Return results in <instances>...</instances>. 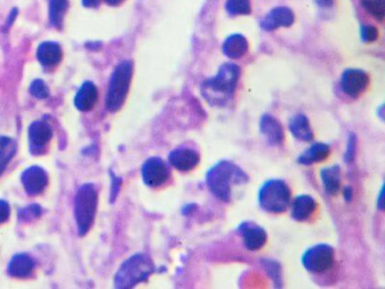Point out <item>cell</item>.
Here are the masks:
<instances>
[{
  "mask_svg": "<svg viewBox=\"0 0 385 289\" xmlns=\"http://www.w3.org/2000/svg\"><path fill=\"white\" fill-rule=\"evenodd\" d=\"M345 198H346L347 201L352 199V189H350V188H347V189L345 190Z\"/></svg>",
  "mask_w": 385,
  "mask_h": 289,
  "instance_id": "obj_39",
  "label": "cell"
},
{
  "mask_svg": "<svg viewBox=\"0 0 385 289\" xmlns=\"http://www.w3.org/2000/svg\"><path fill=\"white\" fill-rule=\"evenodd\" d=\"M206 181L208 188L215 197L218 198L219 200L228 203L232 199L234 186L247 183L249 176L241 167L232 162L223 161L208 171Z\"/></svg>",
  "mask_w": 385,
  "mask_h": 289,
  "instance_id": "obj_2",
  "label": "cell"
},
{
  "mask_svg": "<svg viewBox=\"0 0 385 289\" xmlns=\"http://www.w3.org/2000/svg\"><path fill=\"white\" fill-rule=\"evenodd\" d=\"M16 152V142L11 137L0 135V176L3 174L6 167L9 166Z\"/></svg>",
  "mask_w": 385,
  "mask_h": 289,
  "instance_id": "obj_25",
  "label": "cell"
},
{
  "mask_svg": "<svg viewBox=\"0 0 385 289\" xmlns=\"http://www.w3.org/2000/svg\"><path fill=\"white\" fill-rule=\"evenodd\" d=\"M106 5L111 6V7H116V6H119L120 4L123 3V0H104Z\"/></svg>",
  "mask_w": 385,
  "mask_h": 289,
  "instance_id": "obj_38",
  "label": "cell"
},
{
  "mask_svg": "<svg viewBox=\"0 0 385 289\" xmlns=\"http://www.w3.org/2000/svg\"><path fill=\"white\" fill-rule=\"evenodd\" d=\"M99 98L96 86L91 81H87L78 89L77 94L74 98L76 108L82 112L91 111L96 103Z\"/></svg>",
  "mask_w": 385,
  "mask_h": 289,
  "instance_id": "obj_16",
  "label": "cell"
},
{
  "mask_svg": "<svg viewBox=\"0 0 385 289\" xmlns=\"http://www.w3.org/2000/svg\"><path fill=\"white\" fill-rule=\"evenodd\" d=\"M264 269H266L267 273L272 277V280L274 281V284L277 285L278 283L281 281V270H280V266L276 261H272V260H264L262 262Z\"/></svg>",
  "mask_w": 385,
  "mask_h": 289,
  "instance_id": "obj_30",
  "label": "cell"
},
{
  "mask_svg": "<svg viewBox=\"0 0 385 289\" xmlns=\"http://www.w3.org/2000/svg\"><path fill=\"white\" fill-rule=\"evenodd\" d=\"M225 8L230 16L249 15L251 13V3L250 0H226Z\"/></svg>",
  "mask_w": 385,
  "mask_h": 289,
  "instance_id": "obj_26",
  "label": "cell"
},
{
  "mask_svg": "<svg viewBox=\"0 0 385 289\" xmlns=\"http://www.w3.org/2000/svg\"><path fill=\"white\" fill-rule=\"evenodd\" d=\"M22 183L26 193L38 196L45 189L48 184V176L45 171L39 166H30L22 174Z\"/></svg>",
  "mask_w": 385,
  "mask_h": 289,
  "instance_id": "obj_13",
  "label": "cell"
},
{
  "mask_svg": "<svg viewBox=\"0 0 385 289\" xmlns=\"http://www.w3.org/2000/svg\"><path fill=\"white\" fill-rule=\"evenodd\" d=\"M120 184H121V180L119 178H116V176L112 174V191H111V199L112 201L116 199L117 197L118 192H119Z\"/></svg>",
  "mask_w": 385,
  "mask_h": 289,
  "instance_id": "obj_34",
  "label": "cell"
},
{
  "mask_svg": "<svg viewBox=\"0 0 385 289\" xmlns=\"http://www.w3.org/2000/svg\"><path fill=\"white\" fill-rule=\"evenodd\" d=\"M261 208L272 214L285 212L291 203V190L281 180H269L259 190Z\"/></svg>",
  "mask_w": 385,
  "mask_h": 289,
  "instance_id": "obj_6",
  "label": "cell"
},
{
  "mask_svg": "<svg viewBox=\"0 0 385 289\" xmlns=\"http://www.w3.org/2000/svg\"><path fill=\"white\" fill-rule=\"evenodd\" d=\"M335 251L327 244H318L303 254L302 264L310 273H325L333 267Z\"/></svg>",
  "mask_w": 385,
  "mask_h": 289,
  "instance_id": "obj_7",
  "label": "cell"
},
{
  "mask_svg": "<svg viewBox=\"0 0 385 289\" xmlns=\"http://www.w3.org/2000/svg\"><path fill=\"white\" fill-rule=\"evenodd\" d=\"M294 21V13L289 7H276L266 15L261 22V28L264 31H274L279 28H289Z\"/></svg>",
  "mask_w": 385,
  "mask_h": 289,
  "instance_id": "obj_12",
  "label": "cell"
},
{
  "mask_svg": "<svg viewBox=\"0 0 385 289\" xmlns=\"http://www.w3.org/2000/svg\"><path fill=\"white\" fill-rule=\"evenodd\" d=\"M369 81V76L365 72L352 68L347 69L341 76V89L350 98H357L362 93L365 92Z\"/></svg>",
  "mask_w": 385,
  "mask_h": 289,
  "instance_id": "obj_9",
  "label": "cell"
},
{
  "mask_svg": "<svg viewBox=\"0 0 385 289\" xmlns=\"http://www.w3.org/2000/svg\"><path fill=\"white\" fill-rule=\"evenodd\" d=\"M316 3L320 7H330V6L333 5V0H316Z\"/></svg>",
  "mask_w": 385,
  "mask_h": 289,
  "instance_id": "obj_37",
  "label": "cell"
},
{
  "mask_svg": "<svg viewBox=\"0 0 385 289\" xmlns=\"http://www.w3.org/2000/svg\"><path fill=\"white\" fill-rule=\"evenodd\" d=\"M238 231L241 232L244 245L247 250L258 251L266 244V231L253 222H243L240 225Z\"/></svg>",
  "mask_w": 385,
  "mask_h": 289,
  "instance_id": "obj_14",
  "label": "cell"
},
{
  "mask_svg": "<svg viewBox=\"0 0 385 289\" xmlns=\"http://www.w3.org/2000/svg\"><path fill=\"white\" fill-rule=\"evenodd\" d=\"M360 4L372 16L383 21L385 16V0H360Z\"/></svg>",
  "mask_w": 385,
  "mask_h": 289,
  "instance_id": "obj_27",
  "label": "cell"
},
{
  "mask_svg": "<svg viewBox=\"0 0 385 289\" xmlns=\"http://www.w3.org/2000/svg\"><path fill=\"white\" fill-rule=\"evenodd\" d=\"M154 270L155 267L150 256L137 253L122 264L114 277V286L120 289L133 288L148 279Z\"/></svg>",
  "mask_w": 385,
  "mask_h": 289,
  "instance_id": "obj_3",
  "label": "cell"
},
{
  "mask_svg": "<svg viewBox=\"0 0 385 289\" xmlns=\"http://www.w3.org/2000/svg\"><path fill=\"white\" fill-rule=\"evenodd\" d=\"M356 144H357V138L355 135L350 134V138H348V144H347L346 155H345V161L347 163H350L355 159Z\"/></svg>",
  "mask_w": 385,
  "mask_h": 289,
  "instance_id": "obj_32",
  "label": "cell"
},
{
  "mask_svg": "<svg viewBox=\"0 0 385 289\" xmlns=\"http://www.w3.org/2000/svg\"><path fill=\"white\" fill-rule=\"evenodd\" d=\"M11 214V208L5 200H0V224L7 222Z\"/></svg>",
  "mask_w": 385,
  "mask_h": 289,
  "instance_id": "obj_33",
  "label": "cell"
},
{
  "mask_svg": "<svg viewBox=\"0 0 385 289\" xmlns=\"http://www.w3.org/2000/svg\"><path fill=\"white\" fill-rule=\"evenodd\" d=\"M69 8L68 0H49V20L55 28L64 26L65 15Z\"/></svg>",
  "mask_w": 385,
  "mask_h": 289,
  "instance_id": "obj_24",
  "label": "cell"
},
{
  "mask_svg": "<svg viewBox=\"0 0 385 289\" xmlns=\"http://www.w3.org/2000/svg\"><path fill=\"white\" fill-rule=\"evenodd\" d=\"M133 62L130 60H125L120 62L112 72L106 96L108 111H119L125 103L133 78Z\"/></svg>",
  "mask_w": 385,
  "mask_h": 289,
  "instance_id": "obj_4",
  "label": "cell"
},
{
  "mask_svg": "<svg viewBox=\"0 0 385 289\" xmlns=\"http://www.w3.org/2000/svg\"><path fill=\"white\" fill-rule=\"evenodd\" d=\"M377 205H379V208H380L381 210H383V190L381 191L380 198H379V203H377Z\"/></svg>",
  "mask_w": 385,
  "mask_h": 289,
  "instance_id": "obj_40",
  "label": "cell"
},
{
  "mask_svg": "<svg viewBox=\"0 0 385 289\" xmlns=\"http://www.w3.org/2000/svg\"><path fill=\"white\" fill-rule=\"evenodd\" d=\"M322 183L328 195H337L340 189V167L338 165L323 169L320 173Z\"/></svg>",
  "mask_w": 385,
  "mask_h": 289,
  "instance_id": "obj_23",
  "label": "cell"
},
{
  "mask_svg": "<svg viewBox=\"0 0 385 289\" xmlns=\"http://www.w3.org/2000/svg\"><path fill=\"white\" fill-rule=\"evenodd\" d=\"M52 138V129L45 121H34L28 128L30 152L33 155L45 153L47 144Z\"/></svg>",
  "mask_w": 385,
  "mask_h": 289,
  "instance_id": "obj_10",
  "label": "cell"
},
{
  "mask_svg": "<svg viewBox=\"0 0 385 289\" xmlns=\"http://www.w3.org/2000/svg\"><path fill=\"white\" fill-rule=\"evenodd\" d=\"M42 214V208L39 205H30L26 208L21 209L18 212V220L21 222H28L39 218Z\"/></svg>",
  "mask_w": 385,
  "mask_h": 289,
  "instance_id": "obj_28",
  "label": "cell"
},
{
  "mask_svg": "<svg viewBox=\"0 0 385 289\" xmlns=\"http://www.w3.org/2000/svg\"><path fill=\"white\" fill-rule=\"evenodd\" d=\"M291 135L301 142L313 140V131L311 129L310 121L304 114H297L289 123Z\"/></svg>",
  "mask_w": 385,
  "mask_h": 289,
  "instance_id": "obj_21",
  "label": "cell"
},
{
  "mask_svg": "<svg viewBox=\"0 0 385 289\" xmlns=\"http://www.w3.org/2000/svg\"><path fill=\"white\" fill-rule=\"evenodd\" d=\"M241 70L234 64H225L219 68L215 77L201 84V93L208 103L213 106H224L233 98Z\"/></svg>",
  "mask_w": 385,
  "mask_h": 289,
  "instance_id": "obj_1",
  "label": "cell"
},
{
  "mask_svg": "<svg viewBox=\"0 0 385 289\" xmlns=\"http://www.w3.org/2000/svg\"><path fill=\"white\" fill-rule=\"evenodd\" d=\"M99 3H100V0H82V4L87 8H95L99 6Z\"/></svg>",
  "mask_w": 385,
  "mask_h": 289,
  "instance_id": "obj_35",
  "label": "cell"
},
{
  "mask_svg": "<svg viewBox=\"0 0 385 289\" xmlns=\"http://www.w3.org/2000/svg\"><path fill=\"white\" fill-rule=\"evenodd\" d=\"M35 268V262L33 259L24 253H18L11 258L9 264V275L16 278H26L30 273H33Z\"/></svg>",
  "mask_w": 385,
  "mask_h": 289,
  "instance_id": "obj_17",
  "label": "cell"
},
{
  "mask_svg": "<svg viewBox=\"0 0 385 289\" xmlns=\"http://www.w3.org/2000/svg\"><path fill=\"white\" fill-rule=\"evenodd\" d=\"M316 207L318 205L313 197L308 195L298 196L291 203V217L298 222H304L314 214Z\"/></svg>",
  "mask_w": 385,
  "mask_h": 289,
  "instance_id": "obj_18",
  "label": "cell"
},
{
  "mask_svg": "<svg viewBox=\"0 0 385 289\" xmlns=\"http://www.w3.org/2000/svg\"><path fill=\"white\" fill-rule=\"evenodd\" d=\"M169 165L160 157H150L142 167L143 180L150 188H158L169 180Z\"/></svg>",
  "mask_w": 385,
  "mask_h": 289,
  "instance_id": "obj_8",
  "label": "cell"
},
{
  "mask_svg": "<svg viewBox=\"0 0 385 289\" xmlns=\"http://www.w3.org/2000/svg\"><path fill=\"white\" fill-rule=\"evenodd\" d=\"M30 93L34 98L45 100L49 96V87L42 79H35L30 85Z\"/></svg>",
  "mask_w": 385,
  "mask_h": 289,
  "instance_id": "obj_29",
  "label": "cell"
},
{
  "mask_svg": "<svg viewBox=\"0 0 385 289\" xmlns=\"http://www.w3.org/2000/svg\"><path fill=\"white\" fill-rule=\"evenodd\" d=\"M36 58L43 67H55L62 59V49L57 42H42L36 50Z\"/></svg>",
  "mask_w": 385,
  "mask_h": 289,
  "instance_id": "obj_15",
  "label": "cell"
},
{
  "mask_svg": "<svg viewBox=\"0 0 385 289\" xmlns=\"http://www.w3.org/2000/svg\"><path fill=\"white\" fill-rule=\"evenodd\" d=\"M330 154V147L327 144L318 142L305 150L298 157V163L302 165H311L325 161Z\"/></svg>",
  "mask_w": 385,
  "mask_h": 289,
  "instance_id": "obj_22",
  "label": "cell"
},
{
  "mask_svg": "<svg viewBox=\"0 0 385 289\" xmlns=\"http://www.w3.org/2000/svg\"><path fill=\"white\" fill-rule=\"evenodd\" d=\"M200 156L198 152L189 147H180L172 150L169 155V165L180 172H189L199 164Z\"/></svg>",
  "mask_w": 385,
  "mask_h": 289,
  "instance_id": "obj_11",
  "label": "cell"
},
{
  "mask_svg": "<svg viewBox=\"0 0 385 289\" xmlns=\"http://www.w3.org/2000/svg\"><path fill=\"white\" fill-rule=\"evenodd\" d=\"M249 50V42L242 34H233L228 36L223 43V52L230 59H240L247 55Z\"/></svg>",
  "mask_w": 385,
  "mask_h": 289,
  "instance_id": "obj_20",
  "label": "cell"
},
{
  "mask_svg": "<svg viewBox=\"0 0 385 289\" xmlns=\"http://www.w3.org/2000/svg\"><path fill=\"white\" fill-rule=\"evenodd\" d=\"M261 134L266 137L269 144H280L284 140L283 127L276 118L266 114L260 120Z\"/></svg>",
  "mask_w": 385,
  "mask_h": 289,
  "instance_id": "obj_19",
  "label": "cell"
},
{
  "mask_svg": "<svg viewBox=\"0 0 385 289\" xmlns=\"http://www.w3.org/2000/svg\"><path fill=\"white\" fill-rule=\"evenodd\" d=\"M17 14H18V11H17V8L13 9L11 11V15H9V20H7V24H6V26H7V28H9V26H11V23L14 22L15 18H16Z\"/></svg>",
  "mask_w": 385,
  "mask_h": 289,
  "instance_id": "obj_36",
  "label": "cell"
},
{
  "mask_svg": "<svg viewBox=\"0 0 385 289\" xmlns=\"http://www.w3.org/2000/svg\"><path fill=\"white\" fill-rule=\"evenodd\" d=\"M360 35L364 42H374L379 38V31L374 26H363L360 28Z\"/></svg>",
  "mask_w": 385,
  "mask_h": 289,
  "instance_id": "obj_31",
  "label": "cell"
},
{
  "mask_svg": "<svg viewBox=\"0 0 385 289\" xmlns=\"http://www.w3.org/2000/svg\"><path fill=\"white\" fill-rule=\"evenodd\" d=\"M97 209V190L94 184L82 186L76 193L74 212L77 222L78 234L84 237L94 222Z\"/></svg>",
  "mask_w": 385,
  "mask_h": 289,
  "instance_id": "obj_5",
  "label": "cell"
}]
</instances>
